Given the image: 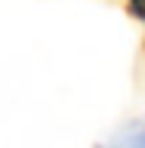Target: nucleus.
<instances>
[{
	"mask_svg": "<svg viewBox=\"0 0 145 148\" xmlns=\"http://www.w3.org/2000/svg\"><path fill=\"white\" fill-rule=\"evenodd\" d=\"M117 145L120 148H145V123H136V126L123 129L120 139H117Z\"/></svg>",
	"mask_w": 145,
	"mask_h": 148,
	"instance_id": "1",
	"label": "nucleus"
},
{
	"mask_svg": "<svg viewBox=\"0 0 145 148\" xmlns=\"http://www.w3.org/2000/svg\"><path fill=\"white\" fill-rule=\"evenodd\" d=\"M126 13H129L133 19L145 22V0H126Z\"/></svg>",
	"mask_w": 145,
	"mask_h": 148,
	"instance_id": "2",
	"label": "nucleus"
}]
</instances>
